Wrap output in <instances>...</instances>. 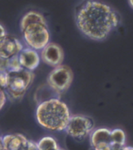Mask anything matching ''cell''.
<instances>
[{
    "label": "cell",
    "mask_w": 133,
    "mask_h": 150,
    "mask_svg": "<svg viewBox=\"0 0 133 150\" xmlns=\"http://www.w3.org/2000/svg\"><path fill=\"white\" fill-rule=\"evenodd\" d=\"M77 27L84 35L95 41L107 38L119 24L120 18L113 8L104 3L87 0L76 9Z\"/></svg>",
    "instance_id": "6da1fadb"
},
{
    "label": "cell",
    "mask_w": 133,
    "mask_h": 150,
    "mask_svg": "<svg viewBox=\"0 0 133 150\" xmlns=\"http://www.w3.org/2000/svg\"><path fill=\"white\" fill-rule=\"evenodd\" d=\"M71 116L68 105L58 98L38 104L35 112L39 125L50 131H65Z\"/></svg>",
    "instance_id": "7a4b0ae2"
},
{
    "label": "cell",
    "mask_w": 133,
    "mask_h": 150,
    "mask_svg": "<svg viewBox=\"0 0 133 150\" xmlns=\"http://www.w3.org/2000/svg\"><path fill=\"white\" fill-rule=\"evenodd\" d=\"M34 79L33 71L23 69L18 72L7 73L6 89L8 96L14 100L22 99Z\"/></svg>",
    "instance_id": "3957f363"
},
{
    "label": "cell",
    "mask_w": 133,
    "mask_h": 150,
    "mask_svg": "<svg viewBox=\"0 0 133 150\" xmlns=\"http://www.w3.org/2000/svg\"><path fill=\"white\" fill-rule=\"evenodd\" d=\"M24 39L28 47L35 50H42L50 40V33L48 25L42 24H32L22 31Z\"/></svg>",
    "instance_id": "277c9868"
},
{
    "label": "cell",
    "mask_w": 133,
    "mask_h": 150,
    "mask_svg": "<svg viewBox=\"0 0 133 150\" xmlns=\"http://www.w3.org/2000/svg\"><path fill=\"white\" fill-rule=\"evenodd\" d=\"M95 127L94 120L85 115L71 116L65 131L68 136L77 140H83L90 135Z\"/></svg>",
    "instance_id": "5b68a950"
},
{
    "label": "cell",
    "mask_w": 133,
    "mask_h": 150,
    "mask_svg": "<svg viewBox=\"0 0 133 150\" xmlns=\"http://www.w3.org/2000/svg\"><path fill=\"white\" fill-rule=\"evenodd\" d=\"M74 80L73 71L65 65L57 66L52 70L47 78V83L50 87L61 95L70 88Z\"/></svg>",
    "instance_id": "8992f818"
},
{
    "label": "cell",
    "mask_w": 133,
    "mask_h": 150,
    "mask_svg": "<svg viewBox=\"0 0 133 150\" xmlns=\"http://www.w3.org/2000/svg\"><path fill=\"white\" fill-rule=\"evenodd\" d=\"M40 58L46 64L56 67L62 65L64 58V54L60 45L50 42L41 50Z\"/></svg>",
    "instance_id": "52a82bcc"
},
{
    "label": "cell",
    "mask_w": 133,
    "mask_h": 150,
    "mask_svg": "<svg viewBox=\"0 0 133 150\" xmlns=\"http://www.w3.org/2000/svg\"><path fill=\"white\" fill-rule=\"evenodd\" d=\"M24 46L16 37L5 35L0 39V57L4 59H8L18 55Z\"/></svg>",
    "instance_id": "ba28073f"
},
{
    "label": "cell",
    "mask_w": 133,
    "mask_h": 150,
    "mask_svg": "<svg viewBox=\"0 0 133 150\" xmlns=\"http://www.w3.org/2000/svg\"><path fill=\"white\" fill-rule=\"evenodd\" d=\"M18 59L23 69L33 71L38 67L40 56L38 52L31 48H24L18 54Z\"/></svg>",
    "instance_id": "9c48e42d"
},
{
    "label": "cell",
    "mask_w": 133,
    "mask_h": 150,
    "mask_svg": "<svg viewBox=\"0 0 133 150\" xmlns=\"http://www.w3.org/2000/svg\"><path fill=\"white\" fill-rule=\"evenodd\" d=\"M111 132L106 128L94 129L90 134V144L94 149L97 147L111 145Z\"/></svg>",
    "instance_id": "30bf717a"
},
{
    "label": "cell",
    "mask_w": 133,
    "mask_h": 150,
    "mask_svg": "<svg viewBox=\"0 0 133 150\" xmlns=\"http://www.w3.org/2000/svg\"><path fill=\"white\" fill-rule=\"evenodd\" d=\"M28 140L24 134L17 133L5 135L1 140V142L7 150H21Z\"/></svg>",
    "instance_id": "8fae6325"
},
{
    "label": "cell",
    "mask_w": 133,
    "mask_h": 150,
    "mask_svg": "<svg viewBox=\"0 0 133 150\" xmlns=\"http://www.w3.org/2000/svg\"><path fill=\"white\" fill-rule=\"evenodd\" d=\"M32 24H42L47 25L45 17L41 13L36 11H29L23 16L20 22V29L23 31L27 25Z\"/></svg>",
    "instance_id": "7c38bea8"
},
{
    "label": "cell",
    "mask_w": 133,
    "mask_h": 150,
    "mask_svg": "<svg viewBox=\"0 0 133 150\" xmlns=\"http://www.w3.org/2000/svg\"><path fill=\"white\" fill-rule=\"evenodd\" d=\"M126 135L121 129H114L111 132V145L123 148L125 145Z\"/></svg>",
    "instance_id": "4fadbf2b"
},
{
    "label": "cell",
    "mask_w": 133,
    "mask_h": 150,
    "mask_svg": "<svg viewBox=\"0 0 133 150\" xmlns=\"http://www.w3.org/2000/svg\"><path fill=\"white\" fill-rule=\"evenodd\" d=\"M59 148L57 140L50 136L42 137L37 142L38 150H57Z\"/></svg>",
    "instance_id": "5bb4252c"
},
{
    "label": "cell",
    "mask_w": 133,
    "mask_h": 150,
    "mask_svg": "<svg viewBox=\"0 0 133 150\" xmlns=\"http://www.w3.org/2000/svg\"><path fill=\"white\" fill-rule=\"evenodd\" d=\"M23 69L19 62L18 54L10 58L7 59L6 61V72L12 73V72H18Z\"/></svg>",
    "instance_id": "9a60e30c"
},
{
    "label": "cell",
    "mask_w": 133,
    "mask_h": 150,
    "mask_svg": "<svg viewBox=\"0 0 133 150\" xmlns=\"http://www.w3.org/2000/svg\"><path fill=\"white\" fill-rule=\"evenodd\" d=\"M7 100V96L3 88H0V110L4 107Z\"/></svg>",
    "instance_id": "2e32d148"
},
{
    "label": "cell",
    "mask_w": 133,
    "mask_h": 150,
    "mask_svg": "<svg viewBox=\"0 0 133 150\" xmlns=\"http://www.w3.org/2000/svg\"><path fill=\"white\" fill-rule=\"evenodd\" d=\"M94 149V150H111L112 146L111 145H105V146L97 147V148H95Z\"/></svg>",
    "instance_id": "e0dca14e"
},
{
    "label": "cell",
    "mask_w": 133,
    "mask_h": 150,
    "mask_svg": "<svg viewBox=\"0 0 133 150\" xmlns=\"http://www.w3.org/2000/svg\"><path fill=\"white\" fill-rule=\"evenodd\" d=\"M5 35H6V33H5L4 28L1 25H0V39L4 37Z\"/></svg>",
    "instance_id": "ac0fdd59"
},
{
    "label": "cell",
    "mask_w": 133,
    "mask_h": 150,
    "mask_svg": "<svg viewBox=\"0 0 133 150\" xmlns=\"http://www.w3.org/2000/svg\"><path fill=\"white\" fill-rule=\"evenodd\" d=\"M121 150H133V147L132 146H123Z\"/></svg>",
    "instance_id": "d6986e66"
},
{
    "label": "cell",
    "mask_w": 133,
    "mask_h": 150,
    "mask_svg": "<svg viewBox=\"0 0 133 150\" xmlns=\"http://www.w3.org/2000/svg\"><path fill=\"white\" fill-rule=\"evenodd\" d=\"M112 146V149L111 150H121L122 148H120V147H118V146Z\"/></svg>",
    "instance_id": "ffe728a7"
},
{
    "label": "cell",
    "mask_w": 133,
    "mask_h": 150,
    "mask_svg": "<svg viewBox=\"0 0 133 150\" xmlns=\"http://www.w3.org/2000/svg\"><path fill=\"white\" fill-rule=\"evenodd\" d=\"M4 148V146H3L1 140H0V150H2Z\"/></svg>",
    "instance_id": "44dd1931"
},
{
    "label": "cell",
    "mask_w": 133,
    "mask_h": 150,
    "mask_svg": "<svg viewBox=\"0 0 133 150\" xmlns=\"http://www.w3.org/2000/svg\"><path fill=\"white\" fill-rule=\"evenodd\" d=\"M130 1V4L131 5V6L133 7V0H129Z\"/></svg>",
    "instance_id": "7402d4cb"
},
{
    "label": "cell",
    "mask_w": 133,
    "mask_h": 150,
    "mask_svg": "<svg viewBox=\"0 0 133 150\" xmlns=\"http://www.w3.org/2000/svg\"><path fill=\"white\" fill-rule=\"evenodd\" d=\"M57 150H65L64 149H63V148H60V147H59V148H58Z\"/></svg>",
    "instance_id": "603a6c76"
},
{
    "label": "cell",
    "mask_w": 133,
    "mask_h": 150,
    "mask_svg": "<svg viewBox=\"0 0 133 150\" xmlns=\"http://www.w3.org/2000/svg\"><path fill=\"white\" fill-rule=\"evenodd\" d=\"M2 150H7V149H5V148H4V149H3Z\"/></svg>",
    "instance_id": "cb8c5ba5"
}]
</instances>
